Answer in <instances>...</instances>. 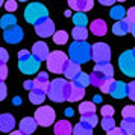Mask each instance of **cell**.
<instances>
[{
    "label": "cell",
    "mask_w": 135,
    "mask_h": 135,
    "mask_svg": "<svg viewBox=\"0 0 135 135\" xmlns=\"http://www.w3.org/2000/svg\"><path fill=\"white\" fill-rule=\"evenodd\" d=\"M70 61L76 62L78 65L85 64L91 59V44L86 41H74L68 47V56Z\"/></svg>",
    "instance_id": "cell-1"
},
{
    "label": "cell",
    "mask_w": 135,
    "mask_h": 135,
    "mask_svg": "<svg viewBox=\"0 0 135 135\" xmlns=\"http://www.w3.org/2000/svg\"><path fill=\"white\" fill-rule=\"evenodd\" d=\"M67 91H68V82L65 79H53L52 82H49V88L46 96L56 103H61V102H67Z\"/></svg>",
    "instance_id": "cell-2"
},
{
    "label": "cell",
    "mask_w": 135,
    "mask_h": 135,
    "mask_svg": "<svg viewBox=\"0 0 135 135\" xmlns=\"http://www.w3.org/2000/svg\"><path fill=\"white\" fill-rule=\"evenodd\" d=\"M49 18V11L47 8L44 6L43 3L40 2H32L29 3L25 9V20L29 23V25H38L40 21Z\"/></svg>",
    "instance_id": "cell-3"
},
{
    "label": "cell",
    "mask_w": 135,
    "mask_h": 135,
    "mask_svg": "<svg viewBox=\"0 0 135 135\" xmlns=\"http://www.w3.org/2000/svg\"><path fill=\"white\" fill-rule=\"evenodd\" d=\"M47 70L50 73L59 74L62 73V68H64V64L68 61L67 55L61 52V50H55V52H50L49 56H47Z\"/></svg>",
    "instance_id": "cell-4"
},
{
    "label": "cell",
    "mask_w": 135,
    "mask_h": 135,
    "mask_svg": "<svg viewBox=\"0 0 135 135\" xmlns=\"http://www.w3.org/2000/svg\"><path fill=\"white\" fill-rule=\"evenodd\" d=\"M118 67L124 76L134 78L135 76V50H126L118 58Z\"/></svg>",
    "instance_id": "cell-5"
},
{
    "label": "cell",
    "mask_w": 135,
    "mask_h": 135,
    "mask_svg": "<svg viewBox=\"0 0 135 135\" xmlns=\"http://www.w3.org/2000/svg\"><path fill=\"white\" fill-rule=\"evenodd\" d=\"M33 120L37 122L38 126H44L49 128L55 123V109L52 106H40L35 111V117Z\"/></svg>",
    "instance_id": "cell-6"
},
{
    "label": "cell",
    "mask_w": 135,
    "mask_h": 135,
    "mask_svg": "<svg viewBox=\"0 0 135 135\" xmlns=\"http://www.w3.org/2000/svg\"><path fill=\"white\" fill-rule=\"evenodd\" d=\"M91 59L96 64H106L111 61V49L105 43H96L91 46Z\"/></svg>",
    "instance_id": "cell-7"
},
{
    "label": "cell",
    "mask_w": 135,
    "mask_h": 135,
    "mask_svg": "<svg viewBox=\"0 0 135 135\" xmlns=\"http://www.w3.org/2000/svg\"><path fill=\"white\" fill-rule=\"evenodd\" d=\"M40 67H41V62L35 59L32 55L29 58H26V59H20L18 61L20 71H23L25 74H35L40 70Z\"/></svg>",
    "instance_id": "cell-8"
},
{
    "label": "cell",
    "mask_w": 135,
    "mask_h": 135,
    "mask_svg": "<svg viewBox=\"0 0 135 135\" xmlns=\"http://www.w3.org/2000/svg\"><path fill=\"white\" fill-rule=\"evenodd\" d=\"M35 32H37L38 37L49 38L55 33V23L50 18H46L43 21H40L38 25H35Z\"/></svg>",
    "instance_id": "cell-9"
},
{
    "label": "cell",
    "mask_w": 135,
    "mask_h": 135,
    "mask_svg": "<svg viewBox=\"0 0 135 135\" xmlns=\"http://www.w3.org/2000/svg\"><path fill=\"white\" fill-rule=\"evenodd\" d=\"M3 38L5 41L9 44H18L21 40H23V29L18 27V26H14V27H9L3 33Z\"/></svg>",
    "instance_id": "cell-10"
},
{
    "label": "cell",
    "mask_w": 135,
    "mask_h": 135,
    "mask_svg": "<svg viewBox=\"0 0 135 135\" xmlns=\"http://www.w3.org/2000/svg\"><path fill=\"white\" fill-rule=\"evenodd\" d=\"M49 46L44 43V41H37V43L33 44V47H32V52L31 55L35 58V59H38V61L41 62L44 61V59H47V56H49Z\"/></svg>",
    "instance_id": "cell-11"
},
{
    "label": "cell",
    "mask_w": 135,
    "mask_h": 135,
    "mask_svg": "<svg viewBox=\"0 0 135 135\" xmlns=\"http://www.w3.org/2000/svg\"><path fill=\"white\" fill-rule=\"evenodd\" d=\"M68 6L76 12H88L94 6V0H68Z\"/></svg>",
    "instance_id": "cell-12"
},
{
    "label": "cell",
    "mask_w": 135,
    "mask_h": 135,
    "mask_svg": "<svg viewBox=\"0 0 135 135\" xmlns=\"http://www.w3.org/2000/svg\"><path fill=\"white\" fill-rule=\"evenodd\" d=\"M85 96V90L79 86L73 85L71 82H68V91H67V102H79Z\"/></svg>",
    "instance_id": "cell-13"
},
{
    "label": "cell",
    "mask_w": 135,
    "mask_h": 135,
    "mask_svg": "<svg viewBox=\"0 0 135 135\" xmlns=\"http://www.w3.org/2000/svg\"><path fill=\"white\" fill-rule=\"evenodd\" d=\"M109 94L114 99L126 97V84L122 80H112V84L109 86Z\"/></svg>",
    "instance_id": "cell-14"
},
{
    "label": "cell",
    "mask_w": 135,
    "mask_h": 135,
    "mask_svg": "<svg viewBox=\"0 0 135 135\" xmlns=\"http://www.w3.org/2000/svg\"><path fill=\"white\" fill-rule=\"evenodd\" d=\"M32 82H33V90H40L43 93H47V88H49V74H47V71L38 73L35 80H32Z\"/></svg>",
    "instance_id": "cell-15"
},
{
    "label": "cell",
    "mask_w": 135,
    "mask_h": 135,
    "mask_svg": "<svg viewBox=\"0 0 135 135\" xmlns=\"http://www.w3.org/2000/svg\"><path fill=\"white\" fill-rule=\"evenodd\" d=\"M20 132L25 135H31L35 132V129H37V122L32 118V117H25V118H21V122H20Z\"/></svg>",
    "instance_id": "cell-16"
},
{
    "label": "cell",
    "mask_w": 135,
    "mask_h": 135,
    "mask_svg": "<svg viewBox=\"0 0 135 135\" xmlns=\"http://www.w3.org/2000/svg\"><path fill=\"white\" fill-rule=\"evenodd\" d=\"M79 73H80V65H78L76 62H73V61H70V59H68V61L64 64L62 74H64L67 79L73 80V78H74V76H78Z\"/></svg>",
    "instance_id": "cell-17"
},
{
    "label": "cell",
    "mask_w": 135,
    "mask_h": 135,
    "mask_svg": "<svg viewBox=\"0 0 135 135\" xmlns=\"http://www.w3.org/2000/svg\"><path fill=\"white\" fill-rule=\"evenodd\" d=\"M15 128V118L11 114H2L0 115V132H12Z\"/></svg>",
    "instance_id": "cell-18"
},
{
    "label": "cell",
    "mask_w": 135,
    "mask_h": 135,
    "mask_svg": "<svg viewBox=\"0 0 135 135\" xmlns=\"http://www.w3.org/2000/svg\"><path fill=\"white\" fill-rule=\"evenodd\" d=\"M93 71L102 74L106 80L114 78V67L111 65L109 62H106V64H96V67H94V70H93Z\"/></svg>",
    "instance_id": "cell-19"
},
{
    "label": "cell",
    "mask_w": 135,
    "mask_h": 135,
    "mask_svg": "<svg viewBox=\"0 0 135 135\" xmlns=\"http://www.w3.org/2000/svg\"><path fill=\"white\" fill-rule=\"evenodd\" d=\"M71 131H73V126H71L67 120H59V122H56L55 128H53L55 135H71Z\"/></svg>",
    "instance_id": "cell-20"
},
{
    "label": "cell",
    "mask_w": 135,
    "mask_h": 135,
    "mask_svg": "<svg viewBox=\"0 0 135 135\" xmlns=\"http://www.w3.org/2000/svg\"><path fill=\"white\" fill-rule=\"evenodd\" d=\"M90 29H91V32L96 37H103L105 33H106V23L102 18H96L94 21H91Z\"/></svg>",
    "instance_id": "cell-21"
},
{
    "label": "cell",
    "mask_w": 135,
    "mask_h": 135,
    "mask_svg": "<svg viewBox=\"0 0 135 135\" xmlns=\"http://www.w3.org/2000/svg\"><path fill=\"white\" fill-rule=\"evenodd\" d=\"M120 129L124 135H134L135 134V120L134 118H123L120 123Z\"/></svg>",
    "instance_id": "cell-22"
},
{
    "label": "cell",
    "mask_w": 135,
    "mask_h": 135,
    "mask_svg": "<svg viewBox=\"0 0 135 135\" xmlns=\"http://www.w3.org/2000/svg\"><path fill=\"white\" fill-rule=\"evenodd\" d=\"M123 21L128 25V29H129V33H132L134 35V26H135V8H129L128 11H126V15H124V18Z\"/></svg>",
    "instance_id": "cell-23"
},
{
    "label": "cell",
    "mask_w": 135,
    "mask_h": 135,
    "mask_svg": "<svg viewBox=\"0 0 135 135\" xmlns=\"http://www.w3.org/2000/svg\"><path fill=\"white\" fill-rule=\"evenodd\" d=\"M71 84L76 86H79V88H86V86L90 85V76L84 71H80L78 76H74L73 80H71Z\"/></svg>",
    "instance_id": "cell-24"
},
{
    "label": "cell",
    "mask_w": 135,
    "mask_h": 135,
    "mask_svg": "<svg viewBox=\"0 0 135 135\" xmlns=\"http://www.w3.org/2000/svg\"><path fill=\"white\" fill-rule=\"evenodd\" d=\"M14 26H17V17L12 15V14H6V15H3L2 18H0V27L2 29H9V27H14Z\"/></svg>",
    "instance_id": "cell-25"
},
{
    "label": "cell",
    "mask_w": 135,
    "mask_h": 135,
    "mask_svg": "<svg viewBox=\"0 0 135 135\" xmlns=\"http://www.w3.org/2000/svg\"><path fill=\"white\" fill-rule=\"evenodd\" d=\"M73 135H93V128L88 126L86 123H78L76 126H73V131H71Z\"/></svg>",
    "instance_id": "cell-26"
},
{
    "label": "cell",
    "mask_w": 135,
    "mask_h": 135,
    "mask_svg": "<svg viewBox=\"0 0 135 135\" xmlns=\"http://www.w3.org/2000/svg\"><path fill=\"white\" fill-rule=\"evenodd\" d=\"M46 99V93L40 91V90H32L29 91V100H31L33 105H41Z\"/></svg>",
    "instance_id": "cell-27"
},
{
    "label": "cell",
    "mask_w": 135,
    "mask_h": 135,
    "mask_svg": "<svg viewBox=\"0 0 135 135\" xmlns=\"http://www.w3.org/2000/svg\"><path fill=\"white\" fill-rule=\"evenodd\" d=\"M112 32H114V35H118V37H123V35H126L129 33V29H128V25L120 20V21H115L114 26H112Z\"/></svg>",
    "instance_id": "cell-28"
},
{
    "label": "cell",
    "mask_w": 135,
    "mask_h": 135,
    "mask_svg": "<svg viewBox=\"0 0 135 135\" xmlns=\"http://www.w3.org/2000/svg\"><path fill=\"white\" fill-rule=\"evenodd\" d=\"M111 18H114L115 21H120V20L124 18V15H126V9L122 6V5H117V6H112L111 8Z\"/></svg>",
    "instance_id": "cell-29"
},
{
    "label": "cell",
    "mask_w": 135,
    "mask_h": 135,
    "mask_svg": "<svg viewBox=\"0 0 135 135\" xmlns=\"http://www.w3.org/2000/svg\"><path fill=\"white\" fill-rule=\"evenodd\" d=\"M71 37L74 41H85L88 38V31L86 27H74L71 31Z\"/></svg>",
    "instance_id": "cell-30"
},
{
    "label": "cell",
    "mask_w": 135,
    "mask_h": 135,
    "mask_svg": "<svg viewBox=\"0 0 135 135\" xmlns=\"http://www.w3.org/2000/svg\"><path fill=\"white\" fill-rule=\"evenodd\" d=\"M73 23L76 27H86L88 17L84 12H76V14H73Z\"/></svg>",
    "instance_id": "cell-31"
},
{
    "label": "cell",
    "mask_w": 135,
    "mask_h": 135,
    "mask_svg": "<svg viewBox=\"0 0 135 135\" xmlns=\"http://www.w3.org/2000/svg\"><path fill=\"white\" fill-rule=\"evenodd\" d=\"M79 112L80 115H84V114H96V105L93 102H82L79 105Z\"/></svg>",
    "instance_id": "cell-32"
},
{
    "label": "cell",
    "mask_w": 135,
    "mask_h": 135,
    "mask_svg": "<svg viewBox=\"0 0 135 135\" xmlns=\"http://www.w3.org/2000/svg\"><path fill=\"white\" fill-rule=\"evenodd\" d=\"M80 123H86L88 126L94 128L99 123L97 114H84V115H80Z\"/></svg>",
    "instance_id": "cell-33"
},
{
    "label": "cell",
    "mask_w": 135,
    "mask_h": 135,
    "mask_svg": "<svg viewBox=\"0 0 135 135\" xmlns=\"http://www.w3.org/2000/svg\"><path fill=\"white\" fill-rule=\"evenodd\" d=\"M88 76H90V85H94L96 88H99V86H100V85L105 82V80H106L103 76H102V74L96 73V71H93V73L88 74ZM108 80H109V79H108Z\"/></svg>",
    "instance_id": "cell-34"
},
{
    "label": "cell",
    "mask_w": 135,
    "mask_h": 135,
    "mask_svg": "<svg viewBox=\"0 0 135 135\" xmlns=\"http://www.w3.org/2000/svg\"><path fill=\"white\" fill-rule=\"evenodd\" d=\"M52 37H53V41H55V44H59V46H62V44L67 43L68 33H67L65 31H58V32H55Z\"/></svg>",
    "instance_id": "cell-35"
},
{
    "label": "cell",
    "mask_w": 135,
    "mask_h": 135,
    "mask_svg": "<svg viewBox=\"0 0 135 135\" xmlns=\"http://www.w3.org/2000/svg\"><path fill=\"white\" fill-rule=\"evenodd\" d=\"M102 128L108 132L111 129L115 128V120L112 118V117H103V120H102Z\"/></svg>",
    "instance_id": "cell-36"
},
{
    "label": "cell",
    "mask_w": 135,
    "mask_h": 135,
    "mask_svg": "<svg viewBox=\"0 0 135 135\" xmlns=\"http://www.w3.org/2000/svg\"><path fill=\"white\" fill-rule=\"evenodd\" d=\"M122 115H123V118H134L135 117L134 105H128V106H124L123 111H122Z\"/></svg>",
    "instance_id": "cell-37"
},
{
    "label": "cell",
    "mask_w": 135,
    "mask_h": 135,
    "mask_svg": "<svg viewBox=\"0 0 135 135\" xmlns=\"http://www.w3.org/2000/svg\"><path fill=\"white\" fill-rule=\"evenodd\" d=\"M17 8H18L17 0H6V2H5V9L8 11V14H11V12H14V11H17Z\"/></svg>",
    "instance_id": "cell-38"
},
{
    "label": "cell",
    "mask_w": 135,
    "mask_h": 135,
    "mask_svg": "<svg viewBox=\"0 0 135 135\" xmlns=\"http://www.w3.org/2000/svg\"><path fill=\"white\" fill-rule=\"evenodd\" d=\"M126 96H128L131 100L135 99V84H134V80H132L131 84H126Z\"/></svg>",
    "instance_id": "cell-39"
},
{
    "label": "cell",
    "mask_w": 135,
    "mask_h": 135,
    "mask_svg": "<svg viewBox=\"0 0 135 135\" xmlns=\"http://www.w3.org/2000/svg\"><path fill=\"white\" fill-rule=\"evenodd\" d=\"M100 112H102L103 117H112L114 115V108H112L111 105H105V106H102Z\"/></svg>",
    "instance_id": "cell-40"
},
{
    "label": "cell",
    "mask_w": 135,
    "mask_h": 135,
    "mask_svg": "<svg viewBox=\"0 0 135 135\" xmlns=\"http://www.w3.org/2000/svg\"><path fill=\"white\" fill-rule=\"evenodd\" d=\"M8 78V67L6 64H0V82H5Z\"/></svg>",
    "instance_id": "cell-41"
},
{
    "label": "cell",
    "mask_w": 135,
    "mask_h": 135,
    "mask_svg": "<svg viewBox=\"0 0 135 135\" xmlns=\"http://www.w3.org/2000/svg\"><path fill=\"white\" fill-rule=\"evenodd\" d=\"M112 80H114V79L105 80L103 84H102V85L99 86V88H100V91H102V93H105V94H108V93H109V86H111V84H112Z\"/></svg>",
    "instance_id": "cell-42"
},
{
    "label": "cell",
    "mask_w": 135,
    "mask_h": 135,
    "mask_svg": "<svg viewBox=\"0 0 135 135\" xmlns=\"http://www.w3.org/2000/svg\"><path fill=\"white\" fill-rule=\"evenodd\" d=\"M8 59H9V55H8L6 49L0 47V64H6Z\"/></svg>",
    "instance_id": "cell-43"
},
{
    "label": "cell",
    "mask_w": 135,
    "mask_h": 135,
    "mask_svg": "<svg viewBox=\"0 0 135 135\" xmlns=\"http://www.w3.org/2000/svg\"><path fill=\"white\" fill-rule=\"evenodd\" d=\"M6 94H8V88H6V85H5V82H0V102L5 100Z\"/></svg>",
    "instance_id": "cell-44"
},
{
    "label": "cell",
    "mask_w": 135,
    "mask_h": 135,
    "mask_svg": "<svg viewBox=\"0 0 135 135\" xmlns=\"http://www.w3.org/2000/svg\"><path fill=\"white\" fill-rule=\"evenodd\" d=\"M29 56H31V52H29V50L21 49L18 52V61H20V59H26V58H29Z\"/></svg>",
    "instance_id": "cell-45"
},
{
    "label": "cell",
    "mask_w": 135,
    "mask_h": 135,
    "mask_svg": "<svg viewBox=\"0 0 135 135\" xmlns=\"http://www.w3.org/2000/svg\"><path fill=\"white\" fill-rule=\"evenodd\" d=\"M106 135H124V134H123V131L120 128H114V129H111V131H108Z\"/></svg>",
    "instance_id": "cell-46"
},
{
    "label": "cell",
    "mask_w": 135,
    "mask_h": 135,
    "mask_svg": "<svg viewBox=\"0 0 135 135\" xmlns=\"http://www.w3.org/2000/svg\"><path fill=\"white\" fill-rule=\"evenodd\" d=\"M99 3H102L103 6H112L115 3V0H99Z\"/></svg>",
    "instance_id": "cell-47"
},
{
    "label": "cell",
    "mask_w": 135,
    "mask_h": 135,
    "mask_svg": "<svg viewBox=\"0 0 135 135\" xmlns=\"http://www.w3.org/2000/svg\"><path fill=\"white\" fill-rule=\"evenodd\" d=\"M25 88L27 90V91H32V90H33V82H32V80H26L25 82Z\"/></svg>",
    "instance_id": "cell-48"
},
{
    "label": "cell",
    "mask_w": 135,
    "mask_h": 135,
    "mask_svg": "<svg viewBox=\"0 0 135 135\" xmlns=\"http://www.w3.org/2000/svg\"><path fill=\"white\" fill-rule=\"evenodd\" d=\"M65 115H67V117H73L74 115V111L71 109V108H67V109H65Z\"/></svg>",
    "instance_id": "cell-49"
},
{
    "label": "cell",
    "mask_w": 135,
    "mask_h": 135,
    "mask_svg": "<svg viewBox=\"0 0 135 135\" xmlns=\"http://www.w3.org/2000/svg\"><path fill=\"white\" fill-rule=\"evenodd\" d=\"M102 102V97L100 96H94V99H93V103L96 105V103H100Z\"/></svg>",
    "instance_id": "cell-50"
},
{
    "label": "cell",
    "mask_w": 135,
    "mask_h": 135,
    "mask_svg": "<svg viewBox=\"0 0 135 135\" xmlns=\"http://www.w3.org/2000/svg\"><path fill=\"white\" fill-rule=\"evenodd\" d=\"M9 135H25V134H21L20 131H12V132H9Z\"/></svg>",
    "instance_id": "cell-51"
},
{
    "label": "cell",
    "mask_w": 135,
    "mask_h": 135,
    "mask_svg": "<svg viewBox=\"0 0 135 135\" xmlns=\"http://www.w3.org/2000/svg\"><path fill=\"white\" fill-rule=\"evenodd\" d=\"M64 14H65V17H71V11H68V9H67Z\"/></svg>",
    "instance_id": "cell-52"
},
{
    "label": "cell",
    "mask_w": 135,
    "mask_h": 135,
    "mask_svg": "<svg viewBox=\"0 0 135 135\" xmlns=\"http://www.w3.org/2000/svg\"><path fill=\"white\" fill-rule=\"evenodd\" d=\"M14 103H15V105H20V97H15V99H14Z\"/></svg>",
    "instance_id": "cell-53"
},
{
    "label": "cell",
    "mask_w": 135,
    "mask_h": 135,
    "mask_svg": "<svg viewBox=\"0 0 135 135\" xmlns=\"http://www.w3.org/2000/svg\"><path fill=\"white\" fill-rule=\"evenodd\" d=\"M3 3H5V0H0V6H2V5H3Z\"/></svg>",
    "instance_id": "cell-54"
},
{
    "label": "cell",
    "mask_w": 135,
    "mask_h": 135,
    "mask_svg": "<svg viewBox=\"0 0 135 135\" xmlns=\"http://www.w3.org/2000/svg\"><path fill=\"white\" fill-rule=\"evenodd\" d=\"M115 2H126V0H115Z\"/></svg>",
    "instance_id": "cell-55"
},
{
    "label": "cell",
    "mask_w": 135,
    "mask_h": 135,
    "mask_svg": "<svg viewBox=\"0 0 135 135\" xmlns=\"http://www.w3.org/2000/svg\"><path fill=\"white\" fill-rule=\"evenodd\" d=\"M18 2H27V0H18Z\"/></svg>",
    "instance_id": "cell-56"
}]
</instances>
